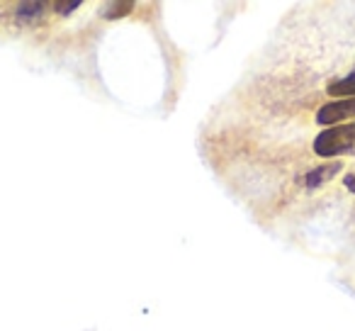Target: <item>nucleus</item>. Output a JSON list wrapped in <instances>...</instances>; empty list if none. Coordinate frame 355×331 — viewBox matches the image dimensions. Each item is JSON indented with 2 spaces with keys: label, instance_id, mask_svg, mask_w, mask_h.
I'll return each instance as SVG.
<instances>
[{
  "label": "nucleus",
  "instance_id": "1",
  "mask_svg": "<svg viewBox=\"0 0 355 331\" xmlns=\"http://www.w3.org/2000/svg\"><path fill=\"white\" fill-rule=\"evenodd\" d=\"M353 151H355V122L324 129L314 139V153L321 158H334L340 156V153H353Z\"/></svg>",
  "mask_w": 355,
  "mask_h": 331
},
{
  "label": "nucleus",
  "instance_id": "2",
  "mask_svg": "<svg viewBox=\"0 0 355 331\" xmlns=\"http://www.w3.org/2000/svg\"><path fill=\"white\" fill-rule=\"evenodd\" d=\"M355 117V98H343V100H334V103H326L324 108L316 112V122L319 124H329L334 127L336 122H343V119Z\"/></svg>",
  "mask_w": 355,
  "mask_h": 331
},
{
  "label": "nucleus",
  "instance_id": "3",
  "mask_svg": "<svg viewBox=\"0 0 355 331\" xmlns=\"http://www.w3.org/2000/svg\"><path fill=\"white\" fill-rule=\"evenodd\" d=\"M326 93L334 95V98H340V100L355 98V71L348 76H343V78H338V80H331Z\"/></svg>",
  "mask_w": 355,
  "mask_h": 331
},
{
  "label": "nucleus",
  "instance_id": "4",
  "mask_svg": "<svg viewBox=\"0 0 355 331\" xmlns=\"http://www.w3.org/2000/svg\"><path fill=\"white\" fill-rule=\"evenodd\" d=\"M338 163H329V166H319L311 173H306V188H319L321 183H326L329 178H334L338 173Z\"/></svg>",
  "mask_w": 355,
  "mask_h": 331
},
{
  "label": "nucleus",
  "instance_id": "5",
  "mask_svg": "<svg viewBox=\"0 0 355 331\" xmlns=\"http://www.w3.org/2000/svg\"><path fill=\"white\" fill-rule=\"evenodd\" d=\"M44 3H22L20 8H17V20L20 22H37L42 20V15H44Z\"/></svg>",
  "mask_w": 355,
  "mask_h": 331
},
{
  "label": "nucleus",
  "instance_id": "6",
  "mask_svg": "<svg viewBox=\"0 0 355 331\" xmlns=\"http://www.w3.org/2000/svg\"><path fill=\"white\" fill-rule=\"evenodd\" d=\"M134 3H114V6L107 8V17L110 20H114V17H122L127 15V10H132Z\"/></svg>",
  "mask_w": 355,
  "mask_h": 331
},
{
  "label": "nucleus",
  "instance_id": "7",
  "mask_svg": "<svg viewBox=\"0 0 355 331\" xmlns=\"http://www.w3.org/2000/svg\"><path fill=\"white\" fill-rule=\"evenodd\" d=\"M76 8H80V0H66V3H54V10L59 12V15H69V12L76 10Z\"/></svg>",
  "mask_w": 355,
  "mask_h": 331
},
{
  "label": "nucleus",
  "instance_id": "8",
  "mask_svg": "<svg viewBox=\"0 0 355 331\" xmlns=\"http://www.w3.org/2000/svg\"><path fill=\"white\" fill-rule=\"evenodd\" d=\"M343 183H345V188H348L350 193H355V173L345 176V178H343Z\"/></svg>",
  "mask_w": 355,
  "mask_h": 331
}]
</instances>
